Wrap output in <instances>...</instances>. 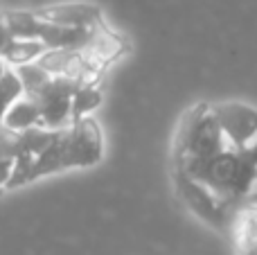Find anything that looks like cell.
Segmentation results:
<instances>
[{
  "mask_svg": "<svg viewBox=\"0 0 257 255\" xmlns=\"http://www.w3.org/2000/svg\"><path fill=\"white\" fill-rule=\"evenodd\" d=\"M48 52V45L41 41H27V39H9V43L3 48L0 57L9 68H21L27 63H36Z\"/></svg>",
  "mask_w": 257,
  "mask_h": 255,
  "instance_id": "obj_10",
  "label": "cell"
},
{
  "mask_svg": "<svg viewBox=\"0 0 257 255\" xmlns=\"http://www.w3.org/2000/svg\"><path fill=\"white\" fill-rule=\"evenodd\" d=\"M181 170L208 185L226 206L237 210V206L257 190V145L250 149L226 147L217 156L192 163Z\"/></svg>",
  "mask_w": 257,
  "mask_h": 255,
  "instance_id": "obj_2",
  "label": "cell"
},
{
  "mask_svg": "<svg viewBox=\"0 0 257 255\" xmlns=\"http://www.w3.org/2000/svg\"><path fill=\"white\" fill-rule=\"evenodd\" d=\"M104 158V134L95 117L72 122L68 129L57 131L52 145L25 167H16L9 181V190L23 188V185L39 181L43 176L61 174L68 170H81L93 167Z\"/></svg>",
  "mask_w": 257,
  "mask_h": 255,
  "instance_id": "obj_1",
  "label": "cell"
},
{
  "mask_svg": "<svg viewBox=\"0 0 257 255\" xmlns=\"http://www.w3.org/2000/svg\"><path fill=\"white\" fill-rule=\"evenodd\" d=\"M79 86L75 81L52 77L45 86H41L34 95H27L34 99L41 111V126L50 131H61L72 124V97Z\"/></svg>",
  "mask_w": 257,
  "mask_h": 255,
  "instance_id": "obj_5",
  "label": "cell"
},
{
  "mask_svg": "<svg viewBox=\"0 0 257 255\" xmlns=\"http://www.w3.org/2000/svg\"><path fill=\"white\" fill-rule=\"evenodd\" d=\"M172 179H174V188H176L178 197L185 203L187 210H190L196 219L203 221L205 226H210V228H214L217 233L230 237L235 210H232L230 206H226L208 185L196 181L194 176H190L185 170H181V167H172Z\"/></svg>",
  "mask_w": 257,
  "mask_h": 255,
  "instance_id": "obj_4",
  "label": "cell"
},
{
  "mask_svg": "<svg viewBox=\"0 0 257 255\" xmlns=\"http://www.w3.org/2000/svg\"><path fill=\"white\" fill-rule=\"evenodd\" d=\"M81 52L88 59L90 66L104 72L108 66H113L117 59H122L124 54L131 52V41H128V36L111 30V27L104 23L97 30H93V36H90V41L81 48Z\"/></svg>",
  "mask_w": 257,
  "mask_h": 255,
  "instance_id": "obj_8",
  "label": "cell"
},
{
  "mask_svg": "<svg viewBox=\"0 0 257 255\" xmlns=\"http://www.w3.org/2000/svg\"><path fill=\"white\" fill-rule=\"evenodd\" d=\"M228 147L212 104L196 102L181 115L172 145V165L185 167L208 161Z\"/></svg>",
  "mask_w": 257,
  "mask_h": 255,
  "instance_id": "obj_3",
  "label": "cell"
},
{
  "mask_svg": "<svg viewBox=\"0 0 257 255\" xmlns=\"http://www.w3.org/2000/svg\"><path fill=\"white\" fill-rule=\"evenodd\" d=\"M41 21L68 30H95L104 25V12L95 3H57L32 9Z\"/></svg>",
  "mask_w": 257,
  "mask_h": 255,
  "instance_id": "obj_7",
  "label": "cell"
},
{
  "mask_svg": "<svg viewBox=\"0 0 257 255\" xmlns=\"http://www.w3.org/2000/svg\"><path fill=\"white\" fill-rule=\"evenodd\" d=\"M230 242L235 255H257V190L237 206Z\"/></svg>",
  "mask_w": 257,
  "mask_h": 255,
  "instance_id": "obj_9",
  "label": "cell"
},
{
  "mask_svg": "<svg viewBox=\"0 0 257 255\" xmlns=\"http://www.w3.org/2000/svg\"><path fill=\"white\" fill-rule=\"evenodd\" d=\"M5 129L16 131V134H23V131H30L34 126H41V111L36 106L34 99H30L27 95H23L21 99L12 104V108L7 111L3 122Z\"/></svg>",
  "mask_w": 257,
  "mask_h": 255,
  "instance_id": "obj_11",
  "label": "cell"
},
{
  "mask_svg": "<svg viewBox=\"0 0 257 255\" xmlns=\"http://www.w3.org/2000/svg\"><path fill=\"white\" fill-rule=\"evenodd\" d=\"M228 147L250 149L257 145V108L246 102H219L212 104Z\"/></svg>",
  "mask_w": 257,
  "mask_h": 255,
  "instance_id": "obj_6",
  "label": "cell"
},
{
  "mask_svg": "<svg viewBox=\"0 0 257 255\" xmlns=\"http://www.w3.org/2000/svg\"><path fill=\"white\" fill-rule=\"evenodd\" d=\"M23 95H25V88H23V84H21V77H18V72L14 70V68H9V70L0 77V126H3L5 115H7V111L12 108V104L16 102V99H21Z\"/></svg>",
  "mask_w": 257,
  "mask_h": 255,
  "instance_id": "obj_13",
  "label": "cell"
},
{
  "mask_svg": "<svg viewBox=\"0 0 257 255\" xmlns=\"http://www.w3.org/2000/svg\"><path fill=\"white\" fill-rule=\"evenodd\" d=\"M104 102V93L93 86H79L72 97V122L90 117V113Z\"/></svg>",
  "mask_w": 257,
  "mask_h": 255,
  "instance_id": "obj_12",
  "label": "cell"
}]
</instances>
